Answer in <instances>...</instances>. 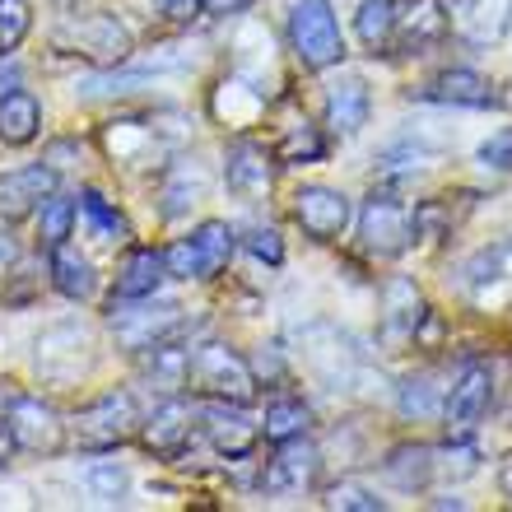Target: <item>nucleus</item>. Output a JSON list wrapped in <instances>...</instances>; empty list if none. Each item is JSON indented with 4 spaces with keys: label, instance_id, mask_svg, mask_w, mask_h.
<instances>
[{
    "label": "nucleus",
    "instance_id": "32",
    "mask_svg": "<svg viewBox=\"0 0 512 512\" xmlns=\"http://www.w3.org/2000/svg\"><path fill=\"white\" fill-rule=\"evenodd\" d=\"M475 471H480V452L471 438H452L447 447L433 452V475H443V480H466Z\"/></svg>",
    "mask_w": 512,
    "mask_h": 512
},
{
    "label": "nucleus",
    "instance_id": "6",
    "mask_svg": "<svg viewBox=\"0 0 512 512\" xmlns=\"http://www.w3.org/2000/svg\"><path fill=\"white\" fill-rule=\"evenodd\" d=\"M359 238H364V247L373 256H401L405 247L415 243L410 210L396 196H387V191H373L364 201V215H359Z\"/></svg>",
    "mask_w": 512,
    "mask_h": 512
},
{
    "label": "nucleus",
    "instance_id": "26",
    "mask_svg": "<svg viewBox=\"0 0 512 512\" xmlns=\"http://www.w3.org/2000/svg\"><path fill=\"white\" fill-rule=\"evenodd\" d=\"M312 429V410L298 396H280V401L266 405V419H261V433L270 443H289V438H303Z\"/></svg>",
    "mask_w": 512,
    "mask_h": 512
},
{
    "label": "nucleus",
    "instance_id": "1",
    "mask_svg": "<svg viewBox=\"0 0 512 512\" xmlns=\"http://www.w3.org/2000/svg\"><path fill=\"white\" fill-rule=\"evenodd\" d=\"M187 387H196L210 401H229V405H247L256 396V373L238 350L205 340L196 350H187Z\"/></svg>",
    "mask_w": 512,
    "mask_h": 512
},
{
    "label": "nucleus",
    "instance_id": "25",
    "mask_svg": "<svg viewBox=\"0 0 512 512\" xmlns=\"http://www.w3.org/2000/svg\"><path fill=\"white\" fill-rule=\"evenodd\" d=\"M396 0H364L359 14H354V28H359V42L368 52H387L396 42Z\"/></svg>",
    "mask_w": 512,
    "mask_h": 512
},
{
    "label": "nucleus",
    "instance_id": "3",
    "mask_svg": "<svg viewBox=\"0 0 512 512\" xmlns=\"http://www.w3.org/2000/svg\"><path fill=\"white\" fill-rule=\"evenodd\" d=\"M182 308L177 303H149V298H112V312H108V326L117 345L131 354H145L163 340H173L182 331Z\"/></svg>",
    "mask_w": 512,
    "mask_h": 512
},
{
    "label": "nucleus",
    "instance_id": "4",
    "mask_svg": "<svg viewBox=\"0 0 512 512\" xmlns=\"http://www.w3.org/2000/svg\"><path fill=\"white\" fill-rule=\"evenodd\" d=\"M233 247H238V238H233L229 224H224V219H205V224H196L182 243H173L163 252L168 280H215L219 270L229 266Z\"/></svg>",
    "mask_w": 512,
    "mask_h": 512
},
{
    "label": "nucleus",
    "instance_id": "37",
    "mask_svg": "<svg viewBox=\"0 0 512 512\" xmlns=\"http://www.w3.org/2000/svg\"><path fill=\"white\" fill-rule=\"evenodd\" d=\"M28 24H33V19H28L24 0H0V56H10L24 47Z\"/></svg>",
    "mask_w": 512,
    "mask_h": 512
},
{
    "label": "nucleus",
    "instance_id": "23",
    "mask_svg": "<svg viewBox=\"0 0 512 512\" xmlns=\"http://www.w3.org/2000/svg\"><path fill=\"white\" fill-rule=\"evenodd\" d=\"M47 270H52V284H56V294L61 298H70V303H84V298L98 289V275H94V266L84 261L75 247H66V243H56L52 247V256H47Z\"/></svg>",
    "mask_w": 512,
    "mask_h": 512
},
{
    "label": "nucleus",
    "instance_id": "42",
    "mask_svg": "<svg viewBox=\"0 0 512 512\" xmlns=\"http://www.w3.org/2000/svg\"><path fill=\"white\" fill-rule=\"evenodd\" d=\"M14 80H19V70H14V61H5V56H0V94H10Z\"/></svg>",
    "mask_w": 512,
    "mask_h": 512
},
{
    "label": "nucleus",
    "instance_id": "15",
    "mask_svg": "<svg viewBox=\"0 0 512 512\" xmlns=\"http://www.w3.org/2000/svg\"><path fill=\"white\" fill-rule=\"evenodd\" d=\"M61 359H66V382H75L80 373H89V336H84L80 326H52L47 336L38 340V373L42 378L56 382V368H61Z\"/></svg>",
    "mask_w": 512,
    "mask_h": 512
},
{
    "label": "nucleus",
    "instance_id": "33",
    "mask_svg": "<svg viewBox=\"0 0 512 512\" xmlns=\"http://www.w3.org/2000/svg\"><path fill=\"white\" fill-rule=\"evenodd\" d=\"M38 229H42V243L56 247V243H66L70 229H75V201L70 196H47V201L38 205Z\"/></svg>",
    "mask_w": 512,
    "mask_h": 512
},
{
    "label": "nucleus",
    "instance_id": "21",
    "mask_svg": "<svg viewBox=\"0 0 512 512\" xmlns=\"http://www.w3.org/2000/svg\"><path fill=\"white\" fill-rule=\"evenodd\" d=\"M396 38L410 56H419L424 47L447 38V10L443 0H410V10L396 14Z\"/></svg>",
    "mask_w": 512,
    "mask_h": 512
},
{
    "label": "nucleus",
    "instance_id": "20",
    "mask_svg": "<svg viewBox=\"0 0 512 512\" xmlns=\"http://www.w3.org/2000/svg\"><path fill=\"white\" fill-rule=\"evenodd\" d=\"M163 280H168V261H163L159 247H135V252H126L122 266H117L112 298H154V289Z\"/></svg>",
    "mask_w": 512,
    "mask_h": 512
},
{
    "label": "nucleus",
    "instance_id": "8",
    "mask_svg": "<svg viewBox=\"0 0 512 512\" xmlns=\"http://www.w3.org/2000/svg\"><path fill=\"white\" fill-rule=\"evenodd\" d=\"M5 429H10L14 447L42 452V457L61 452V443H66V424H61V415H56L47 401H38V396H14L10 415H5Z\"/></svg>",
    "mask_w": 512,
    "mask_h": 512
},
{
    "label": "nucleus",
    "instance_id": "12",
    "mask_svg": "<svg viewBox=\"0 0 512 512\" xmlns=\"http://www.w3.org/2000/svg\"><path fill=\"white\" fill-rule=\"evenodd\" d=\"M205 419V433H210V443H215L219 457H247L256 447V438H261V424H252V419L243 415V405H229V401H210L201 410Z\"/></svg>",
    "mask_w": 512,
    "mask_h": 512
},
{
    "label": "nucleus",
    "instance_id": "16",
    "mask_svg": "<svg viewBox=\"0 0 512 512\" xmlns=\"http://www.w3.org/2000/svg\"><path fill=\"white\" fill-rule=\"evenodd\" d=\"M424 317H429V308H424L415 280L396 275V280L382 284V336L387 340H415Z\"/></svg>",
    "mask_w": 512,
    "mask_h": 512
},
{
    "label": "nucleus",
    "instance_id": "29",
    "mask_svg": "<svg viewBox=\"0 0 512 512\" xmlns=\"http://www.w3.org/2000/svg\"><path fill=\"white\" fill-rule=\"evenodd\" d=\"M75 215L89 224V233H94L98 243H122L126 238V219H122V210H112L108 201H103V191H84L80 196V205H75Z\"/></svg>",
    "mask_w": 512,
    "mask_h": 512
},
{
    "label": "nucleus",
    "instance_id": "7",
    "mask_svg": "<svg viewBox=\"0 0 512 512\" xmlns=\"http://www.w3.org/2000/svg\"><path fill=\"white\" fill-rule=\"evenodd\" d=\"M350 196L336 187H322V182H312V187H298L294 191V219L303 224L312 243H336L345 238L350 229Z\"/></svg>",
    "mask_w": 512,
    "mask_h": 512
},
{
    "label": "nucleus",
    "instance_id": "43",
    "mask_svg": "<svg viewBox=\"0 0 512 512\" xmlns=\"http://www.w3.org/2000/svg\"><path fill=\"white\" fill-rule=\"evenodd\" d=\"M10 457H14V438L5 429V419H0V466H10Z\"/></svg>",
    "mask_w": 512,
    "mask_h": 512
},
{
    "label": "nucleus",
    "instance_id": "31",
    "mask_svg": "<svg viewBox=\"0 0 512 512\" xmlns=\"http://www.w3.org/2000/svg\"><path fill=\"white\" fill-rule=\"evenodd\" d=\"M275 159L280 163H317L326 159V135L317 131V126H289V135L280 140V149H275Z\"/></svg>",
    "mask_w": 512,
    "mask_h": 512
},
{
    "label": "nucleus",
    "instance_id": "36",
    "mask_svg": "<svg viewBox=\"0 0 512 512\" xmlns=\"http://www.w3.org/2000/svg\"><path fill=\"white\" fill-rule=\"evenodd\" d=\"M326 508H340V512H382L387 499H378L368 485L359 480H340V485L326 489Z\"/></svg>",
    "mask_w": 512,
    "mask_h": 512
},
{
    "label": "nucleus",
    "instance_id": "19",
    "mask_svg": "<svg viewBox=\"0 0 512 512\" xmlns=\"http://www.w3.org/2000/svg\"><path fill=\"white\" fill-rule=\"evenodd\" d=\"M429 103H447V108H489L494 103V84L471 66H452L424 89Z\"/></svg>",
    "mask_w": 512,
    "mask_h": 512
},
{
    "label": "nucleus",
    "instance_id": "5",
    "mask_svg": "<svg viewBox=\"0 0 512 512\" xmlns=\"http://www.w3.org/2000/svg\"><path fill=\"white\" fill-rule=\"evenodd\" d=\"M135 424H140V415H135L131 391H108V396H98L94 405L80 410L75 438H80V447H89V452H112V447H122L126 438H131Z\"/></svg>",
    "mask_w": 512,
    "mask_h": 512
},
{
    "label": "nucleus",
    "instance_id": "41",
    "mask_svg": "<svg viewBox=\"0 0 512 512\" xmlns=\"http://www.w3.org/2000/svg\"><path fill=\"white\" fill-rule=\"evenodd\" d=\"M256 0H205V10L210 14H219V19H229V14H243V10H252Z\"/></svg>",
    "mask_w": 512,
    "mask_h": 512
},
{
    "label": "nucleus",
    "instance_id": "39",
    "mask_svg": "<svg viewBox=\"0 0 512 512\" xmlns=\"http://www.w3.org/2000/svg\"><path fill=\"white\" fill-rule=\"evenodd\" d=\"M243 247L256 256V261H266V266H280L284 261V243H280V233L275 229H247Z\"/></svg>",
    "mask_w": 512,
    "mask_h": 512
},
{
    "label": "nucleus",
    "instance_id": "27",
    "mask_svg": "<svg viewBox=\"0 0 512 512\" xmlns=\"http://www.w3.org/2000/svg\"><path fill=\"white\" fill-rule=\"evenodd\" d=\"M396 410H401L405 419H415V424H424V419H438V415H443V387H438L429 373L405 378L401 387H396Z\"/></svg>",
    "mask_w": 512,
    "mask_h": 512
},
{
    "label": "nucleus",
    "instance_id": "44",
    "mask_svg": "<svg viewBox=\"0 0 512 512\" xmlns=\"http://www.w3.org/2000/svg\"><path fill=\"white\" fill-rule=\"evenodd\" d=\"M14 261V243H10V233H0V270Z\"/></svg>",
    "mask_w": 512,
    "mask_h": 512
},
{
    "label": "nucleus",
    "instance_id": "34",
    "mask_svg": "<svg viewBox=\"0 0 512 512\" xmlns=\"http://www.w3.org/2000/svg\"><path fill=\"white\" fill-rule=\"evenodd\" d=\"M126 485H131V480H126V471L117 461H89V466H84V489H89L98 503H117L126 494Z\"/></svg>",
    "mask_w": 512,
    "mask_h": 512
},
{
    "label": "nucleus",
    "instance_id": "10",
    "mask_svg": "<svg viewBox=\"0 0 512 512\" xmlns=\"http://www.w3.org/2000/svg\"><path fill=\"white\" fill-rule=\"evenodd\" d=\"M489 401H494V378H489L485 364H466L461 378L452 382V391L443 396V424L452 438H466V433L485 419Z\"/></svg>",
    "mask_w": 512,
    "mask_h": 512
},
{
    "label": "nucleus",
    "instance_id": "28",
    "mask_svg": "<svg viewBox=\"0 0 512 512\" xmlns=\"http://www.w3.org/2000/svg\"><path fill=\"white\" fill-rule=\"evenodd\" d=\"M201 196H205V173H201V168L173 163V173H168V182H163V219L187 215Z\"/></svg>",
    "mask_w": 512,
    "mask_h": 512
},
{
    "label": "nucleus",
    "instance_id": "35",
    "mask_svg": "<svg viewBox=\"0 0 512 512\" xmlns=\"http://www.w3.org/2000/svg\"><path fill=\"white\" fill-rule=\"evenodd\" d=\"M149 354V378L163 382V387H182L187 382V350H177L173 340H163V345H154Z\"/></svg>",
    "mask_w": 512,
    "mask_h": 512
},
{
    "label": "nucleus",
    "instance_id": "14",
    "mask_svg": "<svg viewBox=\"0 0 512 512\" xmlns=\"http://www.w3.org/2000/svg\"><path fill=\"white\" fill-rule=\"evenodd\" d=\"M373 117V94H368L364 75H340L326 84V126L340 135H359Z\"/></svg>",
    "mask_w": 512,
    "mask_h": 512
},
{
    "label": "nucleus",
    "instance_id": "9",
    "mask_svg": "<svg viewBox=\"0 0 512 512\" xmlns=\"http://www.w3.org/2000/svg\"><path fill=\"white\" fill-rule=\"evenodd\" d=\"M224 182H229L238 201H266L270 187H275V154L266 145H256V140H233L224 149Z\"/></svg>",
    "mask_w": 512,
    "mask_h": 512
},
{
    "label": "nucleus",
    "instance_id": "22",
    "mask_svg": "<svg viewBox=\"0 0 512 512\" xmlns=\"http://www.w3.org/2000/svg\"><path fill=\"white\" fill-rule=\"evenodd\" d=\"M42 131V103L28 89H19L14 84L10 94H0V140L5 145H33Z\"/></svg>",
    "mask_w": 512,
    "mask_h": 512
},
{
    "label": "nucleus",
    "instance_id": "38",
    "mask_svg": "<svg viewBox=\"0 0 512 512\" xmlns=\"http://www.w3.org/2000/svg\"><path fill=\"white\" fill-rule=\"evenodd\" d=\"M475 163L489 168V173H512V126H503V131H494L489 140H480Z\"/></svg>",
    "mask_w": 512,
    "mask_h": 512
},
{
    "label": "nucleus",
    "instance_id": "18",
    "mask_svg": "<svg viewBox=\"0 0 512 512\" xmlns=\"http://www.w3.org/2000/svg\"><path fill=\"white\" fill-rule=\"evenodd\" d=\"M75 42L84 47V56H94L98 66H117L131 56V33L117 14H89L84 24H75Z\"/></svg>",
    "mask_w": 512,
    "mask_h": 512
},
{
    "label": "nucleus",
    "instance_id": "13",
    "mask_svg": "<svg viewBox=\"0 0 512 512\" xmlns=\"http://www.w3.org/2000/svg\"><path fill=\"white\" fill-rule=\"evenodd\" d=\"M52 191H56V168H47V163H28L19 173H5L0 177V219L33 215Z\"/></svg>",
    "mask_w": 512,
    "mask_h": 512
},
{
    "label": "nucleus",
    "instance_id": "11",
    "mask_svg": "<svg viewBox=\"0 0 512 512\" xmlns=\"http://www.w3.org/2000/svg\"><path fill=\"white\" fill-rule=\"evenodd\" d=\"M275 447L280 452H275V461L261 475V489H270V494H298V489H308L317 480V471H322V452L308 438H289V443H275Z\"/></svg>",
    "mask_w": 512,
    "mask_h": 512
},
{
    "label": "nucleus",
    "instance_id": "2",
    "mask_svg": "<svg viewBox=\"0 0 512 512\" xmlns=\"http://www.w3.org/2000/svg\"><path fill=\"white\" fill-rule=\"evenodd\" d=\"M289 47L303 70H331L345 61V38L331 14V0H294L289 10Z\"/></svg>",
    "mask_w": 512,
    "mask_h": 512
},
{
    "label": "nucleus",
    "instance_id": "40",
    "mask_svg": "<svg viewBox=\"0 0 512 512\" xmlns=\"http://www.w3.org/2000/svg\"><path fill=\"white\" fill-rule=\"evenodd\" d=\"M154 5H159V14L168 24H191L205 10V0H154Z\"/></svg>",
    "mask_w": 512,
    "mask_h": 512
},
{
    "label": "nucleus",
    "instance_id": "24",
    "mask_svg": "<svg viewBox=\"0 0 512 512\" xmlns=\"http://www.w3.org/2000/svg\"><path fill=\"white\" fill-rule=\"evenodd\" d=\"M382 475H387L396 489H405V494L429 489V480H433V447H424V443L391 447L387 461H382Z\"/></svg>",
    "mask_w": 512,
    "mask_h": 512
},
{
    "label": "nucleus",
    "instance_id": "30",
    "mask_svg": "<svg viewBox=\"0 0 512 512\" xmlns=\"http://www.w3.org/2000/svg\"><path fill=\"white\" fill-rule=\"evenodd\" d=\"M471 5V38L499 42L512 24V0H466Z\"/></svg>",
    "mask_w": 512,
    "mask_h": 512
},
{
    "label": "nucleus",
    "instance_id": "17",
    "mask_svg": "<svg viewBox=\"0 0 512 512\" xmlns=\"http://www.w3.org/2000/svg\"><path fill=\"white\" fill-rule=\"evenodd\" d=\"M191 438V405L187 401H163L149 419H140V443L154 457H177Z\"/></svg>",
    "mask_w": 512,
    "mask_h": 512
}]
</instances>
